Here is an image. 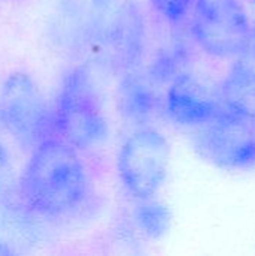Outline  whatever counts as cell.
Here are the masks:
<instances>
[{"label": "cell", "mask_w": 255, "mask_h": 256, "mask_svg": "<svg viewBox=\"0 0 255 256\" xmlns=\"http://www.w3.org/2000/svg\"><path fill=\"white\" fill-rule=\"evenodd\" d=\"M78 152L54 135L32 150L18 186L20 201L29 213L47 220H62L86 206L90 180Z\"/></svg>", "instance_id": "1"}, {"label": "cell", "mask_w": 255, "mask_h": 256, "mask_svg": "<svg viewBox=\"0 0 255 256\" xmlns=\"http://www.w3.org/2000/svg\"><path fill=\"white\" fill-rule=\"evenodd\" d=\"M72 44L98 66L126 72L140 60L146 26L140 8L131 0H75Z\"/></svg>", "instance_id": "2"}, {"label": "cell", "mask_w": 255, "mask_h": 256, "mask_svg": "<svg viewBox=\"0 0 255 256\" xmlns=\"http://www.w3.org/2000/svg\"><path fill=\"white\" fill-rule=\"evenodd\" d=\"M53 135L78 150L99 146L108 136V122L96 86L83 66L71 69L51 110Z\"/></svg>", "instance_id": "3"}, {"label": "cell", "mask_w": 255, "mask_h": 256, "mask_svg": "<svg viewBox=\"0 0 255 256\" xmlns=\"http://www.w3.org/2000/svg\"><path fill=\"white\" fill-rule=\"evenodd\" d=\"M191 32L198 46L215 58H237L254 39V28L240 0H195Z\"/></svg>", "instance_id": "4"}, {"label": "cell", "mask_w": 255, "mask_h": 256, "mask_svg": "<svg viewBox=\"0 0 255 256\" xmlns=\"http://www.w3.org/2000/svg\"><path fill=\"white\" fill-rule=\"evenodd\" d=\"M171 159V147L159 130L138 129L120 146L117 176L129 196L135 201L155 198L165 183Z\"/></svg>", "instance_id": "5"}, {"label": "cell", "mask_w": 255, "mask_h": 256, "mask_svg": "<svg viewBox=\"0 0 255 256\" xmlns=\"http://www.w3.org/2000/svg\"><path fill=\"white\" fill-rule=\"evenodd\" d=\"M0 124L18 144L32 150L53 136L51 110L30 75L12 72L0 84Z\"/></svg>", "instance_id": "6"}, {"label": "cell", "mask_w": 255, "mask_h": 256, "mask_svg": "<svg viewBox=\"0 0 255 256\" xmlns=\"http://www.w3.org/2000/svg\"><path fill=\"white\" fill-rule=\"evenodd\" d=\"M194 147L207 162L230 171L255 166V123L225 111L200 128Z\"/></svg>", "instance_id": "7"}, {"label": "cell", "mask_w": 255, "mask_h": 256, "mask_svg": "<svg viewBox=\"0 0 255 256\" xmlns=\"http://www.w3.org/2000/svg\"><path fill=\"white\" fill-rule=\"evenodd\" d=\"M164 111L173 123L200 129L228 110L222 104L219 90L213 93L192 76L180 75L167 90Z\"/></svg>", "instance_id": "8"}, {"label": "cell", "mask_w": 255, "mask_h": 256, "mask_svg": "<svg viewBox=\"0 0 255 256\" xmlns=\"http://www.w3.org/2000/svg\"><path fill=\"white\" fill-rule=\"evenodd\" d=\"M219 94L225 108L255 123V46L236 58L221 84Z\"/></svg>", "instance_id": "9"}, {"label": "cell", "mask_w": 255, "mask_h": 256, "mask_svg": "<svg viewBox=\"0 0 255 256\" xmlns=\"http://www.w3.org/2000/svg\"><path fill=\"white\" fill-rule=\"evenodd\" d=\"M120 114L132 123L147 122L159 106V98L153 87L141 75L129 74L119 88Z\"/></svg>", "instance_id": "10"}, {"label": "cell", "mask_w": 255, "mask_h": 256, "mask_svg": "<svg viewBox=\"0 0 255 256\" xmlns=\"http://www.w3.org/2000/svg\"><path fill=\"white\" fill-rule=\"evenodd\" d=\"M134 218L140 231L150 238L162 237L170 228V212L153 198L138 201Z\"/></svg>", "instance_id": "11"}, {"label": "cell", "mask_w": 255, "mask_h": 256, "mask_svg": "<svg viewBox=\"0 0 255 256\" xmlns=\"http://www.w3.org/2000/svg\"><path fill=\"white\" fill-rule=\"evenodd\" d=\"M155 10L168 22L177 24L185 20L195 0H150Z\"/></svg>", "instance_id": "12"}, {"label": "cell", "mask_w": 255, "mask_h": 256, "mask_svg": "<svg viewBox=\"0 0 255 256\" xmlns=\"http://www.w3.org/2000/svg\"><path fill=\"white\" fill-rule=\"evenodd\" d=\"M9 176V154L3 144H0V194L3 192Z\"/></svg>", "instance_id": "13"}, {"label": "cell", "mask_w": 255, "mask_h": 256, "mask_svg": "<svg viewBox=\"0 0 255 256\" xmlns=\"http://www.w3.org/2000/svg\"><path fill=\"white\" fill-rule=\"evenodd\" d=\"M9 254H14V250L8 244L0 243V255H9Z\"/></svg>", "instance_id": "14"}, {"label": "cell", "mask_w": 255, "mask_h": 256, "mask_svg": "<svg viewBox=\"0 0 255 256\" xmlns=\"http://www.w3.org/2000/svg\"><path fill=\"white\" fill-rule=\"evenodd\" d=\"M252 45L255 46V30H254V39H252Z\"/></svg>", "instance_id": "15"}, {"label": "cell", "mask_w": 255, "mask_h": 256, "mask_svg": "<svg viewBox=\"0 0 255 256\" xmlns=\"http://www.w3.org/2000/svg\"><path fill=\"white\" fill-rule=\"evenodd\" d=\"M252 2H255V0H252Z\"/></svg>", "instance_id": "16"}]
</instances>
